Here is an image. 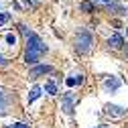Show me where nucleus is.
Segmentation results:
<instances>
[{"instance_id":"22","label":"nucleus","mask_w":128,"mask_h":128,"mask_svg":"<svg viewBox=\"0 0 128 128\" xmlns=\"http://www.w3.org/2000/svg\"><path fill=\"white\" fill-rule=\"evenodd\" d=\"M126 35H128V28H126Z\"/></svg>"},{"instance_id":"7","label":"nucleus","mask_w":128,"mask_h":128,"mask_svg":"<svg viewBox=\"0 0 128 128\" xmlns=\"http://www.w3.org/2000/svg\"><path fill=\"white\" fill-rule=\"evenodd\" d=\"M120 86H122V82H120V79H118L116 75H110V77L106 79V82H104V88H106L110 94H114V92H116Z\"/></svg>"},{"instance_id":"2","label":"nucleus","mask_w":128,"mask_h":128,"mask_svg":"<svg viewBox=\"0 0 128 128\" xmlns=\"http://www.w3.org/2000/svg\"><path fill=\"white\" fill-rule=\"evenodd\" d=\"M92 45H94V35L90 33L88 28H79L77 33H75V43H73L75 51L79 55H84V53H88L92 49Z\"/></svg>"},{"instance_id":"18","label":"nucleus","mask_w":128,"mask_h":128,"mask_svg":"<svg viewBox=\"0 0 128 128\" xmlns=\"http://www.w3.org/2000/svg\"><path fill=\"white\" fill-rule=\"evenodd\" d=\"M24 2H26V4H30L33 8H35V6H39V0H24Z\"/></svg>"},{"instance_id":"8","label":"nucleus","mask_w":128,"mask_h":128,"mask_svg":"<svg viewBox=\"0 0 128 128\" xmlns=\"http://www.w3.org/2000/svg\"><path fill=\"white\" fill-rule=\"evenodd\" d=\"M108 47H110V49H122V47H124L122 35H112V37L108 39Z\"/></svg>"},{"instance_id":"20","label":"nucleus","mask_w":128,"mask_h":128,"mask_svg":"<svg viewBox=\"0 0 128 128\" xmlns=\"http://www.w3.org/2000/svg\"><path fill=\"white\" fill-rule=\"evenodd\" d=\"M94 128H108V126H94Z\"/></svg>"},{"instance_id":"21","label":"nucleus","mask_w":128,"mask_h":128,"mask_svg":"<svg viewBox=\"0 0 128 128\" xmlns=\"http://www.w3.org/2000/svg\"><path fill=\"white\" fill-rule=\"evenodd\" d=\"M124 51H126V57H128V45H126V49H124Z\"/></svg>"},{"instance_id":"10","label":"nucleus","mask_w":128,"mask_h":128,"mask_svg":"<svg viewBox=\"0 0 128 128\" xmlns=\"http://www.w3.org/2000/svg\"><path fill=\"white\" fill-rule=\"evenodd\" d=\"M41 92H43V88H41V86H35L33 90H30V94H28L26 102H28V104H33V102H35V100L39 98V96H41Z\"/></svg>"},{"instance_id":"4","label":"nucleus","mask_w":128,"mask_h":128,"mask_svg":"<svg viewBox=\"0 0 128 128\" xmlns=\"http://www.w3.org/2000/svg\"><path fill=\"white\" fill-rule=\"evenodd\" d=\"M94 4H98V6H104V8H108V10H114L116 14H126V10L120 6V4H116V0H92Z\"/></svg>"},{"instance_id":"15","label":"nucleus","mask_w":128,"mask_h":128,"mask_svg":"<svg viewBox=\"0 0 128 128\" xmlns=\"http://www.w3.org/2000/svg\"><path fill=\"white\" fill-rule=\"evenodd\" d=\"M18 28H20V33H22V35H24V37H26V39H28V37H30V35H35V33H33V30H30V28H28V26H26V24H20V26H18Z\"/></svg>"},{"instance_id":"6","label":"nucleus","mask_w":128,"mask_h":128,"mask_svg":"<svg viewBox=\"0 0 128 128\" xmlns=\"http://www.w3.org/2000/svg\"><path fill=\"white\" fill-rule=\"evenodd\" d=\"M51 65H35L33 69H30L28 71V79H33V82H35V79L39 77V75H45V73H51Z\"/></svg>"},{"instance_id":"12","label":"nucleus","mask_w":128,"mask_h":128,"mask_svg":"<svg viewBox=\"0 0 128 128\" xmlns=\"http://www.w3.org/2000/svg\"><path fill=\"white\" fill-rule=\"evenodd\" d=\"M82 10L84 12H94L96 10V4L92 2V0H90V2H82Z\"/></svg>"},{"instance_id":"14","label":"nucleus","mask_w":128,"mask_h":128,"mask_svg":"<svg viewBox=\"0 0 128 128\" xmlns=\"http://www.w3.org/2000/svg\"><path fill=\"white\" fill-rule=\"evenodd\" d=\"M4 41H6V45H8V47H14V45H16V35L8 33V35L4 37Z\"/></svg>"},{"instance_id":"3","label":"nucleus","mask_w":128,"mask_h":128,"mask_svg":"<svg viewBox=\"0 0 128 128\" xmlns=\"http://www.w3.org/2000/svg\"><path fill=\"white\" fill-rule=\"evenodd\" d=\"M104 114L110 116V118H124V116L128 114V110L122 108V106H116V104H108L106 110H104Z\"/></svg>"},{"instance_id":"13","label":"nucleus","mask_w":128,"mask_h":128,"mask_svg":"<svg viewBox=\"0 0 128 128\" xmlns=\"http://www.w3.org/2000/svg\"><path fill=\"white\" fill-rule=\"evenodd\" d=\"M45 92L53 96V94H57V86H55L53 82H47V84H45Z\"/></svg>"},{"instance_id":"5","label":"nucleus","mask_w":128,"mask_h":128,"mask_svg":"<svg viewBox=\"0 0 128 128\" xmlns=\"http://www.w3.org/2000/svg\"><path fill=\"white\" fill-rule=\"evenodd\" d=\"M73 106H75V96L73 94H65V96H63V100H61V110L71 116L73 114Z\"/></svg>"},{"instance_id":"1","label":"nucleus","mask_w":128,"mask_h":128,"mask_svg":"<svg viewBox=\"0 0 128 128\" xmlns=\"http://www.w3.org/2000/svg\"><path fill=\"white\" fill-rule=\"evenodd\" d=\"M47 53V45L37 37V35H30L26 39V51H24V63L26 65H37L39 59Z\"/></svg>"},{"instance_id":"19","label":"nucleus","mask_w":128,"mask_h":128,"mask_svg":"<svg viewBox=\"0 0 128 128\" xmlns=\"http://www.w3.org/2000/svg\"><path fill=\"white\" fill-rule=\"evenodd\" d=\"M8 65V59H4L2 55H0V67H6Z\"/></svg>"},{"instance_id":"16","label":"nucleus","mask_w":128,"mask_h":128,"mask_svg":"<svg viewBox=\"0 0 128 128\" xmlns=\"http://www.w3.org/2000/svg\"><path fill=\"white\" fill-rule=\"evenodd\" d=\"M10 20V14L8 12H0V24H4V22H8Z\"/></svg>"},{"instance_id":"9","label":"nucleus","mask_w":128,"mask_h":128,"mask_svg":"<svg viewBox=\"0 0 128 128\" xmlns=\"http://www.w3.org/2000/svg\"><path fill=\"white\" fill-rule=\"evenodd\" d=\"M8 112V98L4 92H0V116H4Z\"/></svg>"},{"instance_id":"11","label":"nucleus","mask_w":128,"mask_h":128,"mask_svg":"<svg viewBox=\"0 0 128 128\" xmlns=\"http://www.w3.org/2000/svg\"><path fill=\"white\" fill-rule=\"evenodd\" d=\"M65 84H67L69 88L79 86V84H84V75H71V77H67V79H65Z\"/></svg>"},{"instance_id":"17","label":"nucleus","mask_w":128,"mask_h":128,"mask_svg":"<svg viewBox=\"0 0 128 128\" xmlns=\"http://www.w3.org/2000/svg\"><path fill=\"white\" fill-rule=\"evenodd\" d=\"M6 128H28L26 124H22V122H14V124H8Z\"/></svg>"}]
</instances>
